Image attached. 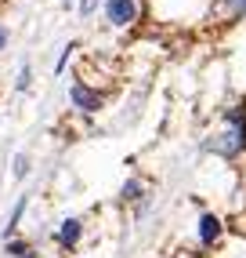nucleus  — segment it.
Listing matches in <instances>:
<instances>
[{"label": "nucleus", "instance_id": "f257e3e1", "mask_svg": "<svg viewBox=\"0 0 246 258\" xmlns=\"http://www.w3.org/2000/svg\"><path fill=\"white\" fill-rule=\"evenodd\" d=\"M228 124H232V127L221 131L217 139H210L206 149L221 153V157H235V153L246 149V113L242 109H232V113H228Z\"/></svg>", "mask_w": 246, "mask_h": 258}, {"label": "nucleus", "instance_id": "f03ea898", "mask_svg": "<svg viewBox=\"0 0 246 258\" xmlns=\"http://www.w3.org/2000/svg\"><path fill=\"white\" fill-rule=\"evenodd\" d=\"M105 15H109V22H116V26H131L138 19V4L134 0H109Z\"/></svg>", "mask_w": 246, "mask_h": 258}, {"label": "nucleus", "instance_id": "7ed1b4c3", "mask_svg": "<svg viewBox=\"0 0 246 258\" xmlns=\"http://www.w3.org/2000/svg\"><path fill=\"white\" fill-rule=\"evenodd\" d=\"M73 106H80L83 113H94L101 106V95H94L91 88H83V84H73Z\"/></svg>", "mask_w": 246, "mask_h": 258}, {"label": "nucleus", "instance_id": "20e7f679", "mask_svg": "<svg viewBox=\"0 0 246 258\" xmlns=\"http://www.w3.org/2000/svg\"><path fill=\"white\" fill-rule=\"evenodd\" d=\"M217 236H221V222H217V215H203V218H199V240L210 247Z\"/></svg>", "mask_w": 246, "mask_h": 258}, {"label": "nucleus", "instance_id": "39448f33", "mask_svg": "<svg viewBox=\"0 0 246 258\" xmlns=\"http://www.w3.org/2000/svg\"><path fill=\"white\" fill-rule=\"evenodd\" d=\"M58 240L65 247H73L76 240H80V222L76 218H69V222H62V229H58Z\"/></svg>", "mask_w": 246, "mask_h": 258}, {"label": "nucleus", "instance_id": "423d86ee", "mask_svg": "<svg viewBox=\"0 0 246 258\" xmlns=\"http://www.w3.org/2000/svg\"><path fill=\"white\" fill-rule=\"evenodd\" d=\"M22 211H26V200H19V204H15V211H11V218H8V226H4V233L11 236V229L15 226H19V218H22Z\"/></svg>", "mask_w": 246, "mask_h": 258}, {"label": "nucleus", "instance_id": "0eeeda50", "mask_svg": "<svg viewBox=\"0 0 246 258\" xmlns=\"http://www.w3.org/2000/svg\"><path fill=\"white\" fill-rule=\"evenodd\" d=\"M123 197H127V200H134V197H142V182H138V178H131L127 185H123Z\"/></svg>", "mask_w": 246, "mask_h": 258}, {"label": "nucleus", "instance_id": "6e6552de", "mask_svg": "<svg viewBox=\"0 0 246 258\" xmlns=\"http://www.w3.org/2000/svg\"><path fill=\"white\" fill-rule=\"evenodd\" d=\"M224 8L239 15V11H246V0H224Z\"/></svg>", "mask_w": 246, "mask_h": 258}, {"label": "nucleus", "instance_id": "1a4fd4ad", "mask_svg": "<svg viewBox=\"0 0 246 258\" xmlns=\"http://www.w3.org/2000/svg\"><path fill=\"white\" fill-rule=\"evenodd\" d=\"M98 8V0H80V15H91Z\"/></svg>", "mask_w": 246, "mask_h": 258}, {"label": "nucleus", "instance_id": "9d476101", "mask_svg": "<svg viewBox=\"0 0 246 258\" xmlns=\"http://www.w3.org/2000/svg\"><path fill=\"white\" fill-rule=\"evenodd\" d=\"M19 88H29V66H22V73H19Z\"/></svg>", "mask_w": 246, "mask_h": 258}, {"label": "nucleus", "instance_id": "9b49d317", "mask_svg": "<svg viewBox=\"0 0 246 258\" xmlns=\"http://www.w3.org/2000/svg\"><path fill=\"white\" fill-rule=\"evenodd\" d=\"M4 44H8V33H4V29H0V47H4Z\"/></svg>", "mask_w": 246, "mask_h": 258}]
</instances>
